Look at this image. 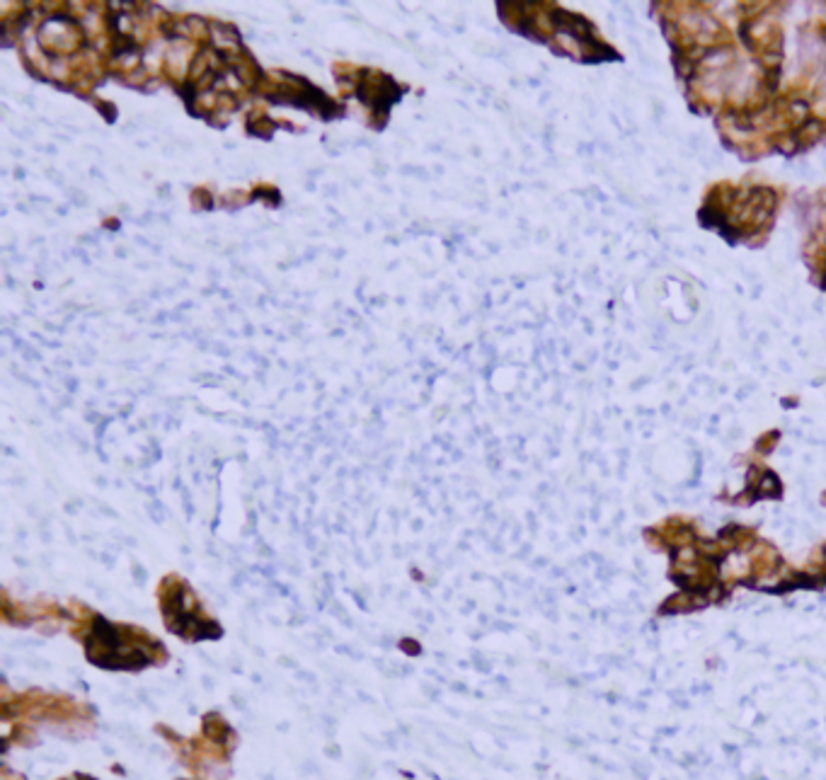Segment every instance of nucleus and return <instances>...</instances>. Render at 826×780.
Instances as JSON below:
<instances>
[{
    "label": "nucleus",
    "mask_w": 826,
    "mask_h": 780,
    "mask_svg": "<svg viewBox=\"0 0 826 780\" xmlns=\"http://www.w3.org/2000/svg\"><path fill=\"white\" fill-rule=\"evenodd\" d=\"M174 749L180 751L182 761L188 764L192 771H202L204 761L206 764H226L230 751L236 749V732L228 727V723L216 713H208L204 717V732L196 739L182 742L174 737L172 739Z\"/></svg>",
    "instance_id": "3"
},
{
    "label": "nucleus",
    "mask_w": 826,
    "mask_h": 780,
    "mask_svg": "<svg viewBox=\"0 0 826 780\" xmlns=\"http://www.w3.org/2000/svg\"><path fill=\"white\" fill-rule=\"evenodd\" d=\"M64 625L83 645L90 665L104 671H144L170 659L168 647L146 628L114 623L78 601L68 603Z\"/></svg>",
    "instance_id": "1"
},
{
    "label": "nucleus",
    "mask_w": 826,
    "mask_h": 780,
    "mask_svg": "<svg viewBox=\"0 0 826 780\" xmlns=\"http://www.w3.org/2000/svg\"><path fill=\"white\" fill-rule=\"evenodd\" d=\"M158 607L168 633L178 635L184 643L218 640L224 628L214 619L188 579L168 575L158 587Z\"/></svg>",
    "instance_id": "2"
}]
</instances>
